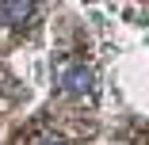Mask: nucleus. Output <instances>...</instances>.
Instances as JSON below:
<instances>
[{
    "instance_id": "nucleus-1",
    "label": "nucleus",
    "mask_w": 149,
    "mask_h": 145,
    "mask_svg": "<svg viewBox=\"0 0 149 145\" xmlns=\"http://www.w3.org/2000/svg\"><path fill=\"white\" fill-rule=\"evenodd\" d=\"M57 84H61L65 96H88V92H92V69H84V65H69V69H61Z\"/></svg>"
},
{
    "instance_id": "nucleus-3",
    "label": "nucleus",
    "mask_w": 149,
    "mask_h": 145,
    "mask_svg": "<svg viewBox=\"0 0 149 145\" xmlns=\"http://www.w3.org/2000/svg\"><path fill=\"white\" fill-rule=\"evenodd\" d=\"M35 145H65V141H61V137H57V134H42V137H38Z\"/></svg>"
},
{
    "instance_id": "nucleus-2",
    "label": "nucleus",
    "mask_w": 149,
    "mask_h": 145,
    "mask_svg": "<svg viewBox=\"0 0 149 145\" xmlns=\"http://www.w3.org/2000/svg\"><path fill=\"white\" fill-rule=\"evenodd\" d=\"M4 19L12 23V27H23L27 19H31V12H35V0H4Z\"/></svg>"
}]
</instances>
